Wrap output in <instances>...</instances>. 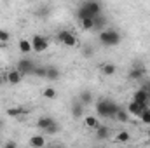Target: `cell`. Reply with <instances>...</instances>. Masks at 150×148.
Wrapping results in <instances>:
<instances>
[{
    "label": "cell",
    "mask_w": 150,
    "mask_h": 148,
    "mask_svg": "<svg viewBox=\"0 0 150 148\" xmlns=\"http://www.w3.org/2000/svg\"><path fill=\"white\" fill-rule=\"evenodd\" d=\"M87 12H89V16L94 19V18H98V16H101V5L98 4V2H94V0H89V2H84V4H80Z\"/></svg>",
    "instance_id": "7"
},
{
    "label": "cell",
    "mask_w": 150,
    "mask_h": 148,
    "mask_svg": "<svg viewBox=\"0 0 150 148\" xmlns=\"http://www.w3.org/2000/svg\"><path fill=\"white\" fill-rule=\"evenodd\" d=\"M61 77V70L56 66H45V78L47 80H58Z\"/></svg>",
    "instance_id": "11"
},
{
    "label": "cell",
    "mask_w": 150,
    "mask_h": 148,
    "mask_svg": "<svg viewBox=\"0 0 150 148\" xmlns=\"http://www.w3.org/2000/svg\"><path fill=\"white\" fill-rule=\"evenodd\" d=\"M129 141H131V134H129L127 131H120V132L115 134V143L126 145V143H129Z\"/></svg>",
    "instance_id": "16"
},
{
    "label": "cell",
    "mask_w": 150,
    "mask_h": 148,
    "mask_svg": "<svg viewBox=\"0 0 150 148\" xmlns=\"http://www.w3.org/2000/svg\"><path fill=\"white\" fill-rule=\"evenodd\" d=\"M18 49H19L21 54H30V52H32V42L26 40V38H21V40L18 42Z\"/></svg>",
    "instance_id": "14"
},
{
    "label": "cell",
    "mask_w": 150,
    "mask_h": 148,
    "mask_svg": "<svg viewBox=\"0 0 150 148\" xmlns=\"http://www.w3.org/2000/svg\"><path fill=\"white\" fill-rule=\"evenodd\" d=\"M4 84H7V73L0 75V85H4Z\"/></svg>",
    "instance_id": "30"
},
{
    "label": "cell",
    "mask_w": 150,
    "mask_h": 148,
    "mask_svg": "<svg viewBox=\"0 0 150 148\" xmlns=\"http://www.w3.org/2000/svg\"><path fill=\"white\" fill-rule=\"evenodd\" d=\"M142 91H145V92L150 96V82H145V84L142 85Z\"/></svg>",
    "instance_id": "28"
},
{
    "label": "cell",
    "mask_w": 150,
    "mask_h": 148,
    "mask_svg": "<svg viewBox=\"0 0 150 148\" xmlns=\"http://www.w3.org/2000/svg\"><path fill=\"white\" fill-rule=\"evenodd\" d=\"M52 148H61V147H58V145H56V147H52Z\"/></svg>",
    "instance_id": "32"
},
{
    "label": "cell",
    "mask_w": 150,
    "mask_h": 148,
    "mask_svg": "<svg viewBox=\"0 0 150 148\" xmlns=\"http://www.w3.org/2000/svg\"><path fill=\"white\" fill-rule=\"evenodd\" d=\"M9 38H11L9 32H5V30H2V28H0V45H2V44H7V42H9Z\"/></svg>",
    "instance_id": "27"
},
{
    "label": "cell",
    "mask_w": 150,
    "mask_h": 148,
    "mask_svg": "<svg viewBox=\"0 0 150 148\" xmlns=\"http://www.w3.org/2000/svg\"><path fill=\"white\" fill-rule=\"evenodd\" d=\"M35 63L32 61V59H28V58H21L19 61H18V65H16V70L19 72L21 75H26V73H35Z\"/></svg>",
    "instance_id": "5"
},
{
    "label": "cell",
    "mask_w": 150,
    "mask_h": 148,
    "mask_svg": "<svg viewBox=\"0 0 150 148\" xmlns=\"http://www.w3.org/2000/svg\"><path fill=\"white\" fill-rule=\"evenodd\" d=\"M25 113H26V110L23 106H11V108L5 110L7 117H19V115H25Z\"/></svg>",
    "instance_id": "18"
},
{
    "label": "cell",
    "mask_w": 150,
    "mask_h": 148,
    "mask_svg": "<svg viewBox=\"0 0 150 148\" xmlns=\"http://www.w3.org/2000/svg\"><path fill=\"white\" fill-rule=\"evenodd\" d=\"M44 148H45V147H44Z\"/></svg>",
    "instance_id": "34"
},
{
    "label": "cell",
    "mask_w": 150,
    "mask_h": 148,
    "mask_svg": "<svg viewBox=\"0 0 150 148\" xmlns=\"http://www.w3.org/2000/svg\"><path fill=\"white\" fill-rule=\"evenodd\" d=\"M98 38L105 47H115L122 42V35L117 30H112V28H105L103 32H100Z\"/></svg>",
    "instance_id": "2"
},
{
    "label": "cell",
    "mask_w": 150,
    "mask_h": 148,
    "mask_svg": "<svg viewBox=\"0 0 150 148\" xmlns=\"http://www.w3.org/2000/svg\"><path fill=\"white\" fill-rule=\"evenodd\" d=\"M107 25V19L103 18V14L101 16H98V18H94V30H100V32H103V26Z\"/></svg>",
    "instance_id": "24"
},
{
    "label": "cell",
    "mask_w": 150,
    "mask_h": 148,
    "mask_svg": "<svg viewBox=\"0 0 150 148\" xmlns=\"http://www.w3.org/2000/svg\"><path fill=\"white\" fill-rule=\"evenodd\" d=\"M72 115L75 118H80L84 115V105L79 99H74V103H72Z\"/></svg>",
    "instance_id": "13"
},
{
    "label": "cell",
    "mask_w": 150,
    "mask_h": 148,
    "mask_svg": "<svg viewBox=\"0 0 150 148\" xmlns=\"http://www.w3.org/2000/svg\"><path fill=\"white\" fill-rule=\"evenodd\" d=\"M127 77H129L131 80H142V78L145 77V70H143V68H131L129 73H127Z\"/></svg>",
    "instance_id": "17"
},
{
    "label": "cell",
    "mask_w": 150,
    "mask_h": 148,
    "mask_svg": "<svg viewBox=\"0 0 150 148\" xmlns=\"http://www.w3.org/2000/svg\"><path fill=\"white\" fill-rule=\"evenodd\" d=\"M58 40H59L63 45H67V47H75V45L79 44L77 37H75L72 32H68V30H61V32L58 33Z\"/></svg>",
    "instance_id": "6"
},
{
    "label": "cell",
    "mask_w": 150,
    "mask_h": 148,
    "mask_svg": "<svg viewBox=\"0 0 150 148\" xmlns=\"http://www.w3.org/2000/svg\"><path fill=\"white\" fill-rule=\"evenodd\" d=\"M56 96H58V92H56L54 87H45V89H44V98H47V99H56Z\"/></svg>",
    "instance_id": "25"
},
{
    "label": "cell",
    "mask_w": 150,
    "mask_h": 148,
    "mask_svg": "<svg viewBox=\"0 0 150 148\" xmlns=\"http://www.w3.org/2000/svg\"><path fill=\"white\" fill-rule=\"evenodd\" d=\"M147 143H149V147H150V136H149V140H147Z\"/></svg>",
    "instance_id": "31"
},
{
    "label": "cell",
    "mask_w": 150,
    "mask_h": 148,
    "mask_svg": "<svg viewBox=\"0 0 150 148\" xmlns=\"http://www.w3.org/2000/svg\"><path fill=\"white\" fill-rule=\"evenodd\" d=\"M110 136V129L107 127V125H100L98 129H96V138L98 140H107Z\"/></svg>",
    "instance_id": "22"
},
{
    "label": "cell",
    "mask_w": 150,
    "mask_h": 148,
    "mask_svg": "<svg viewBox=\"0 0 150 148\" xmlns=\"http://www.w3.org/2000/svg\"><path fill=\"white\" fill-rule=\"evenodd\" d=\"M79 101H80L84 106H87V105L93 103V94H91L89 91H82V92L79 94Z\"/></svg>",
    "instance_id": "21"
},
{
    "label": "cell",
    "mask_w": 150,
    "mask_h": 148,
    "mask_svg": "<svg viewBox=\"0 0 150 148\" xmlns=\"http://www.w3.org/2000/svg\"><path fill=\"white\" fill-rule=\"evenodd\" d=\"M100 70H101V73H103V75H107V77H112V75L117 72V66H115L113 63H103Z\"/></svg>",
    "instance_id": "19"
},
{
    "label": "cell",
    "mask_w": 150,
    "mask_h": 148,
    "mask_svg": "<svg viewBox=\"0 0 150 148\" xmlns=\"http://www.w3.org/2000/svg\"><path fill=\"white\" fill-rule=\"evenodd\" d=\"M119 108L120 106L108 98H101L96 103V113H98V117H103V118H113Z\"/></svg>",
    "instance_id": "1"
},
{
    "label": "cell",
    "mask_w": 150,
    "mask_h": 148,
    "mask_svg": "<svg viewBox=\"0 0 150 148\" xmlns=\"http://www.w3.org/2000/svg\"><path fill=\"white\" fill-rule=\"evenodd\" d=\"M32 42V51L33 52H45L47 49H49V38L47 37H44V35H33V38L30 40Z\"/></svg>",
    "instance_id": "4"
},
{
    "label": "cell",
    "mask_w": 150,
    "mask_h": 148,
    "mask_svg": "<svg viewBox=\"0 0 150 148\" xmlns=\"http://www.w3.org/2000/svg\"><path fill=\"white\" fill-rule=\"evenodd\" d=\"M0 129H2V120H0Z\"/></svg>",
    "instance_id": "33"
},
{
    "label": "cell",
    "mask_w": 150,
    "mask_h": 148,
    "mask_svg": "<svg viewBox=\"0 0 150 148\" xmlns=\"http://www.w3.org/2000/svg\"><path fill=\"white\" fill-rule=\"evenodd\" d=\"M145 108H149V106H143V105H140V103H136V101H129L127 103V108H126V111L129 113V117L133 115V117H140L142 113H143V110Z\"/></svg>",
    "instance_id": "8"
},
{
    "label": "cell",
    "mask_w": 150,
    "mask_h": 148,
    "mask_svg": "<svg viewBox=\"0 0 150 148\" xmlns=\"http://www.w3.org/2000/svg\"><path fill=\"white\" fill-rule=\"evenodd\" d=\"M84 125L86 127H89V129H98L101 124H100V120H98V117H93V115H87L86 118H84Z\"/></svg>",
    "instance_id": "15"
},
{
    "label": "cell",
    "mask_w": 150,
    "mask_h": 148,
    "mask_svg": "<svg viewBox=\"0 0 150 148\" xmlns=\"http://www.w3.org/2000/svg\"><path fill=\"white\" fill-rule=\"evenodd\" d=\"M140 118H142V122H143L145 125H150V108H145L143 113L140 115Z\"/></svg>",
    "instance_id": "26"
},
{
    "label": "cell",
    "mask_w": 150,
    "mask_h": 148,
    "mask_svg": "<svg viewBox=\"0 0 150 148\" xmlns=\"http://www.w3.org/2000/svg\"><path fill=\"white\" fill-rule=\"evenodd\" d=\"M35 125H37L38 129H42L45 134H49V136H52V134H58V132H59V124H58L52 117H49V115L40 117Z\"/></svg>",
    "instance_id": "3"
},
{
    "label": "cell",
    "mask_w": 150,
    "mask_h": 148,
    "mask_svg": "<svg viewBox=\"0 0 150 148\" xmlns=\"http://www.w3.org/2000/svg\"><path fill=\"white\" fill-rule=\"evenodd\" d=\"M80 28H82L84 32H93V30H94V19H93V18L80 19Z\"/></svg>",
    "instance_id": "20"
},
{
    "label": "cell",
    "mask_w": 150,
    "mask_h": 148,
    "mask_svg": "<svg viewBox=\"0 0 150 148\" xmlns=\"http://www.w3.org/2000/svg\"><path fill=\"white\" fill-rule=\"evenodd\" d=\"M30 147L32 148H44L45 147V136L42 134H35L30 138Z\"/></svg>",
    "instance_id": "12"
},
{
    "label": "cell",
    "mask_w": 150,
    "mask_h": 148,
    "mask_svg": "<svg viewBox=\"0 0 150 148\" xmlns=\"http://www.w3.org/2000/svg\"><path fill=\"white\" fill-rule=\"evenodd\" d=\"M133 101H136V103H140V105H143V106H149L150 103V96L145 92V91H142V89H138L134 94H133Z\"/></svg>",
    "instance_id": "9"
},
{
    "label": "cell",
    "mask_w": 150,
    "mask_h": 148,
    "mask_svg": "<svg viewBox=\"0 0 150 148\" xmlns=\"http://www.w3.org/2000/svg\"><path fill=\"white\" fill-rule=\"evenodd\" d=\"M4 148H18V145H16L14 141H7V143L4 145Z\"/></svg>",
    "instance_id": "29"
},
{
    "label": "cell",
    "mask_w": 150,
    "mask_h": 148,
    "mask_svg": "<svg viewBox=\"0 0 150 148\" xmlns=\"http://www.w3.org/2000/svg\"><path fill=\"white\" fill-rule=\"evenodd\" d=\"M21 80H23V75L19 73L16 68H12V70L7 72V84L9 85H18Z\"/></svg>",
    "instance_id": "10"
},
{
    "label": "cell",
    "mask_w": 150,
    "mask_h": 148,
    "mask_svg": "<svg viewBox=\"0 0 150 148\" xmlns=\"http://www.w3.org/2000/svg\"><path fill=\"white\" fill-rule=\"evenodd\" d=\"M113 118H117V122H127L129 120V113L124 110V108H119Z\"/></svg>",
    "instance_id": "23"
}]
</instances>
